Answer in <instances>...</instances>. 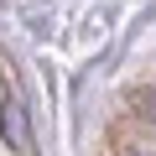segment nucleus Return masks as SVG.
I'll use <instances>...</instances> for the list:
<instances>
[{
  "label": "nucleus",
  "instance_id": "1",
  "mask_svg": "<svg viewBox=\"0 0 156 156\" xmlns=\"http://www.w3.org/2000/svg\"><path fill=\"white\" fill-rule=\"evenodd\" d=\"M0 130H5V140H11V151H26V146H31V135H26V115H21V104H5V109H0Z\"/></svg>",
  "mask_w": 156,
  "mask_h": 156
},
{
  "label": "nucleus",
  "instance_id": "2",
  "mask_svg": "<svg viewBox=\"0 0 156 156\" xmlns=\"http://www.w3.org/2000/svg\"><path fill=\"white\" fill-rule=\"evenodd\" d=\"M140 109H146V120L156 125V89H146V94H140Z\"/></svg>",
  "mask_w": 156,
  "mask_h": 156
},
{
  "label": "nucleus",
  "instance_id": "3",
  "mask_svg": "<svg viewBox=\"0 0 156 156\" xmlns=\"http://www.w3.org/2000/svg\"><path fill=\"white\" fill-rule=\"evenodd\" d=\"M125 156H151V151H140V146H130V151H125Z\"/></svg>",
  "mask_w": 156,
  "mask_h": 156
}]
</instances>
